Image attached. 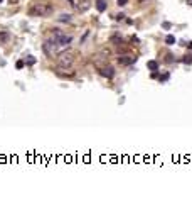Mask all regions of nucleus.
Returning <instances> with one entry per match:
<instances>
[{"mask_svg": "<svg viewBox=\"0 0 192 208\" xmlns=\"http://www.w3.org/2000/svg\"><path fill=\"white\" fill-rule=\"evenodd\" d=\"M174 54H167V58H165V61H169V63H172L174 61V58H172Z\"/></svg>", "mask_w": 192, "mask_h": 208, "instance_id": "nucleus-16", "label": "nucleus"}, {"mask_svg": "<svg viewBox=\"0 0 192 208\" xmlns=\"http://www.w3.org/2000/svg\"><path fill=\"white\" fill-rule=\"evenodd\" d=\"M2 2H4V0H0V4H2Z\"/></svg>", "mask_w": 192, "mask_h": 208, "instance_id": "nucleus-20", "label": "nucleus"}, {"mask_svg": "<svg viewBox=\"0 0 192 208\" xmlns=\"http://www.w3.org/2000/svg\"><path fill=\"white\" fill-rule=\"evenodd\" d=\"M9 41H10V32H7V31H2V32H0V42L5 44V42H9Z\"/></svg>", "mask_w": 192, "mask_h": 208, "instance_id": "nucleus-8", "label": "nucleus"}, {"mask_svg": "<svg viewBox=\"0 0 192 208\" xmlns=\"http://www.w3.org/2000/svg\"><path fill=\"white\" fill-rule=\"evenodd\" d=\"M165 42L169 44V46H172V44H175V37L174 36H167L165 37Z\"/></svg>", "mask_w": 192, "mask_h": 208, "instance_id": "nucleus-12", "label": "nucleus"}, {"mask_svg": "<svg viewBox=\"0 0 192 208\" xmlns=\"http://www.w3.org/2000/svg\"><path fill=\"white\" fill-rule=\"evenodd\" d=\"M137 61V56H131V58H118V63L120 64H131V63H135Z\"/></svg>", "mask_w": 192, "mask_h": 208, "instance_id": "nucleus-7", "label": "nucleus"}, {"mask_svg": "<svg viewBox=\"0 0 192 208\" xmlns=\"http://www.w3.org/2000/svg\"><path fill=\"white\" fill-rule=\"evenodd\" d=\"M34 63H36V59H34V58H29V59H27V64H34Z\"/></svg>", "mask_w": 192, "mask_h": 208, "instance_id": "nucleus-18", "label": "nucleus"}, {"mask_svg": "<svg viewBox=\"0 0 192 208\" xmlns=\"http://www.w3.org/2000/svg\"><path fill=\"white\" fill-rule=\"evenodd\" d=\"M106 0H96V9H98V12H105L106 10Z\"/></svg>", "mask_w": 192, "mask_h": 208, "instance_id": "nucleus-9", "label": "nucleus"}, {"mask_svg": "<svg viewBox=\"0 0 192 208\" xmlns=\"http://www.w3.org/2000/svg\"><path fill=\"white\" fill-rule=\"evenodd\" d=\"M99 75L105 78H113L115 76V69H113V66H99Z\"/></svg>", "mask_w": 192, "mask_h": 208, "instance_id": "nucleus-5", "label": "nucleus"}, {"mask_svg": "<svg viewBox=\"0 0 192 208\" xmlns=\"http://www.w3.org/2000/svg\"><path fill=\"white\" fill-rule=\"evenodd\" d=\"M187 4H189V5H192V0H187Z\"/></svg>", "mask_w": 192, "mask_h": 208, "instance_id": "nucleus-19", "label": "nucleus"}, {"mask_svg": "<svg viewBox=\"0 0 192 208\" xmlns=\"http://www.w3.org/2000/svg\"><path fill=\"white\" fill-rule=\"evenodd\" d=\"M182 61H184L185 64H192V54H185V56H184V59H182Z\"/></svg>", "mask_w": 192, "mask_h": 208, "instance_id": "nucleus-13", "label": "nucleus"}, {"mask_svg": "<svg viewBox=\"0 0 192 208\" xmlns=\"http://www.w3.org/2000/svg\"><path fill=\"white\" fill-rule=\"evenodd\" d=\"M54 39H56V42H58L59 46H69L71 41H73V36H68V34H62V32H59V31H56Z\"/></svg>", "mask_w": 192, "mask_h": 208, "instance_id": "nucleus-4", "label": "nucleus"}, {"mask_svg": "<svg viewBox=\"0 0 192 208\" xmlns=\"http://www.w3.org/2000/svg\"><path fill=\"white\" fill-rule=\"evenodd\" d=\"M116 4H118L120 7H123V5H127V4H128V0H118Z\"/></svg>", "mask_w": 192, "mask_h": 208, "instance_id": "nucleus-14", "label": "nucleus"}, {"mask_svg": "<svg viewBox=\"0 0 192 208\" xmlns=\"http://www.w3.org/2000/svg\"><path fill=\"white\" fill-rule=\"evenodd\" d=\"M162 26H163V29H170V22H163Z\"/></svg>", "mask_w": 192, "mask_h": 208, "instance_id": "nucleus-17", "label": "nucleus"}, {"mask_svg": "<svg viewBox=\"0 0 192 208\" xmlns=\"http://www.w3.org/2000/svg\"><path fill=\"white\" fill-rule=\"evenodd\" d=\"M89 7H91V2H89V0H79V2L76 4V9H78L79 12H86Z\"/></svg>", "mask_w": 192, "mask_h": 208, "instance_id": "nucleus-6", "label": "nucleus"}, {"mask_svg": "<svg viewBox=\"0 0 192 208\" xmlns=\"http://www.w3.org/2000/svg\"><path fill=\"white\" fill-rule=\"evenodd\" d=\"M58 46L59 44L56 42V39H49V41H46V42L42 44V51L46 53L47 56H54L56 51H58Z\"/></svg>", "mask_w": 192, "mask_h": 208, "instance_id": "nucleus-3", "label": "nucleus"}, {"mask_svg": "<svg viewBox=\"0 0 192 208\" xmlns=\"http://www.w3.org/2000/svg\"><path fill=\"white\" fill-rule=\"evenodd\" d=\"M15 66H17V69H22V68H24V61H17V64H15Z\"/></svg>", "mask_w": 192, "mask_h": 208, "instance_id": "nucleus-15", "label": "nucleus"}, {"mask_svg": "<svg viewBox=\"0 0 192 208\" xmlns=\"http://www.w3.org/2000/svg\"><path fill=\"white\" fill-rule=\"evenodd\" d=\"M58 63L61 68H68V66H71L74 63V56L71 53H61L58 56Z\"/></svg>", "mask_w": 192, "mask_h": 208, "instance_id": "nucleus-2", "label": "nucleus"}, {"mask_svg": "<svg viewBox=\"0 0 192 208\" xmlns=\"http://www.w3.org/2000/svg\"><path fill=\"white\" fill-rule=\"evenodd\" d=\"M54 12V7L49 2H34L29 9H27V14L32 15V17H47Z\"/></svg>", "mask_w": 192, "mask_h": 208, "instance_id": "nucleus-1", "label": "nucleus"}, {"mask_svg": "<svg viewBox=\"0 0 192 208\" xmlns=\"http://www.w3.org/2000/svg\"><path fill=\"white\" fill-rule=\"evenodd\" d=\"M148 69H152V71H157V69H159V63L157 61H148Z\"/></svg>", "mask_w": 192, "mask_h": 208, "instance_id": "nucleus-11", "label": "nucleus"}, {"mask_svg": "<svg viewBox=\"0 0 192 208\" xmlns=\"http://www.w3.org/2000/svg\"><path fill=\"white\" fill-rule=\"evenodd\" d=\"M58 20L59 22H71V15H69V14H61L58 17Z\"/></svg>", "mask_w": 192, "mask_h": 208, "instance_id": "nucleus-10", "label": "nucleus"}]
</instances>
